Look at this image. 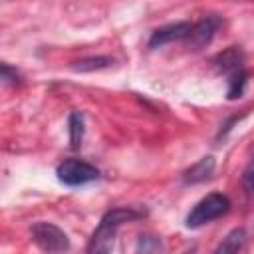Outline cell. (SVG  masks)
I'll use <instances>...</instances> for the list:
<instances>
[{
	"instance_id": "cell-1",
	"label": "cell",
	"mask_w": 254,
	"mask_h": 254,
	"mask_svg": "<svg viewBox=\"0 0 254 254\" xmlns=\"http://www.w3.org/2000/svg\"><path fill=\"white\" fill-rule=\"evenodd\" d=\"M141 216H143V212L135 210L133 206H117V208L107 210L101 216L97 228L93 230V234L89 238L87 252H109L113 248V240H115V234H117L119 226L125 224V222L137 220Z\"/></svg>"
},
{
	"instance_id": "cell-2",
	"label": "cell",
	"mask_w": 254,
	"mask_h": 254,
	"mask_svg": "<svg viewBox=\"0 0 254 254\" xmlns=\"http://www.w3.org/2000/svg\"><path fill=\"white\" fill-rule=\"evenodd\" d=\"M230 198L222 192H210L206 196H202L187 214L185 218V226L187 228H200L220 216H224L230 210Z\"/></svg>"
},
{
	"instance_id": "cell-3",
	"label": "cell",
	"mask_w": 254,
	"mask_h": 254,
	"mask_svg": "<svg viewBox=\"0 0 254 254\" xmlns=\"http://www.w3.org/2000/svg\"><path fill=\"white\" fill-rule=\"evenodd\" d=\"M56 175H58L60 183H64L67 187H81V185L97 181L99 169L81 159H65L64 163L58 165Z\"/></svg>"
},
{
	"instance_id": "cell-4",
	"label": "cell",
	"mask_w": 254,
	"mask_h": 254,
	"mask_svg": "<svg viewBox=\"0 0 254 254\" xmlns=\"http://www.w3.org/2000/svg\"><path fill=\"white\" fill-rule=\"evenodd\" d=\"M30 234L34 244L44 252H64L69 248L67 234L54 222H46V220L34 222L30 228Z\"/></svg>"
},
{
	"instance_id": "cell-5",
	"label": "cell",
	"mask_w": 254,
	"mask_h": 254,
	"mask_svg": "<svg viewBox=\"0 0 254 254\" xmlns=\"http://www.w3.org/2000/svg\"><path fill=\"white\" fill-rule=\"evenodd\" d=\"M222 20L216 16V14H210V16H202L198 22L192 24L189 36H187V46L190 50H202L204 46H208L214 38V34L218 32Z\"/></svg>"
},
{
	"instance_id": "cell-6",
	"label": "cell",
	"mask_w": 254,
	"mask_h": 254,
	"mask_svg": "<svg viewBox=\"0 0 254 254\" xmlns=\"http://www.w3.org/2000/svg\"><path fill=\"white\" fill-rule=\"evenodd\" d=\"M190 28H192V22H187V20L161 26V28H157V30L151 34V38H149V48H161V46L171 44V42L187 40Z\"/></svg>"
},
{
	"instance_id": "cell-7",
	"label": "cell",
	"mask_w": 254,
	"mask_h": 254,
	"mask_svg": "<svg viewBox=\"0 0 254 254\" xmlns=\"http://www.w3.org/2000/svg\"><path fill=\"white\" fill-rule=\"evenodd\" d=\"M214 65H216L218 71L224 73L226 77H230V75H234V73L246 69V67H244V56H242V52H240L238 48H228V50H224L222 54H218V56L214 58Z\"/></svg>"
},
{
	"instance_id": "cell-8",
	"label": "cell",
	"mask_w": 254,
	"mask_h": 254,
	"mask_svg": "<svg viewBox=\"0 0 254 254\" xmlns=\"http://www.w3.org/2000/svg\"><path fill=\"white\" fill-rule=\"evenodd\" d=\"M214 157H202L200 161H196L194 165H190L185 173H183V183L185 185H196V183H202L206 179L212 177L214 173Z\"/></svg>"
},
{
	"instance_id": "cell-9",
	"label": "cell",
	"mask_w": 254,
	"mask_h": 254,
	"mask_svg": "<svg viewBox=\"0 0 254 254\" xmlns=\"http://www.w3.org/2000/svg\"><path fill=\"white\" fill-rule=\"evenodd\" d=\"M246 238L248 234L244 228H234L222 238V242L214 248V252H240L246 244Z\"/></svg>"
},
{
	"instance_id": "cell-10",
	"label": "cell",
	"mask_w": 254,
	"mask_h": 254,
	"mask_svg": "<svg viewBox=\"0 0 254 254\" xmlns=\"http://www.w3.org/2000/svg\"><path fill=\"white\" fill-rule=\"evenodd\" d=\"M67 129H69V145H71V149H77L83 139V115L79 111H73L69 115Z\"/></svg>"
},
{
	"instance_id": "cell-11",
	"label": "cell",
	"mask_w": 254,
	"mask_h": 254,
	"mask_svg": "<svg viewBox=\"0 0 254 254\" xmlns=\"http://www.w3.org/2000/svg\"><path fill=\"white\" fill-rule=\"evenodd\" d=\"M246 83H248V73L246 69L234 73L228 77V99H238L242 97L244 89H246Z\"/></svg>"
},
{
	"instance_id": "cell-12",
	"label": "cell",
	"mask_w": 254,
	"mask_h": 254,
	"mask_svg": "<svg viewBox=\"0 0 254 254\" xmlns=\"http://www.w3.org/2000/svg\"><path fill=\"white\" fill-rule=\"evenodd\" d=\"M111 64H113V60H111V58L97 56V58H85V60L75 62L73 69H75V71H93V69H103V67H109Z\"/></svg>"
},
{
	"instance_id": "cell-13",
	"label": "cell",
	"mask_w": 254,
	"mask_h": 254,
	"mask_svg": "<svg viewBox=\"0 0 254 254\" xmlns=\"http://www.w3.org/2000/svg\"><path fill=\"white\" fill-rule=\"evenodd\" d=\"M155 250H161V240H159L157 236L143 234V236L139 238L137 252H155Z\"/></svg>"
},
{
	"instance_id": "cell-14",
	"label": "cell",
	"mask_w": 254,
	"mask_h": 254,
	"mask_svg": "<svg viewBox=\"0 0 254 254\" xmlns=\"http://www.w3.org/2000/svg\"><path fill=\"white\" fill-rule=\"evenodd\" d=\"M242 187L246 192H254V155L250 157V161L242 173Z\"/></svg>"
},
{
	"instance_id": "cell-15",
	"label": "cell",
	"mask_w": 254,
	"mask_h": 254,
	"mask_svg": "<svg viewBox=\"0 0 254 254\" xmlns=\"http://www.w3.org/2000/svg\"><path fill=\"white\" fill-rule=\"evenodd\" d=\"M2 81L4 83H16L18 81V71L10 67L8 64H2Z\"/></svg>"
}]
</instances>
